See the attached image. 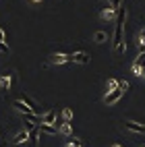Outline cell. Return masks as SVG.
Returning a JSON list of instances; mask_svg holds the SVG:
<instances>
[{
    "label": "cell",
    "mask_w": 145,
    "mask_h": 147,
    "mask_svg": "<svg viewBox=\"0 0 145 147\" xmlns=\"http://www.w3.org/2000/svg\"><path fill=\"white\" fill-rule=\"evenodd\" d=\"M124 17H127V11H124V6H120L118 8V15H116L114 40H112L114 52L118 54V56H124V52H127V44H124Z\"/></svg>",
    "instance_id": "1"
},
{
    "label": "cell",
    "mask_w": 145,
    "mask_h": 147,
    "mask_svg": "<svg viewBox=\"0 0 145 147\" xmlns=\"http://www.w3.org/2000/svg\"><path fill=\"white\" fill-rule=\"evenodd\" d=\"M50 62H52V64H66V62H73V54L54 52V54H50Z\"/></svg>",
    "instance_id": "2"
},
{
    "label": "cell",
    "mask_w": 145,
    "mask_h": 147,
    "mask_svg": "<svg viewBox=\"0 0 145 147\" xmlns=\"http://www.w3.org/2000/svg\"><path fill=\"white\" fill-rule=\"evenodd\" d=\"M122 95H124V89H120V87H118V89H114V91H108V93L104 95V104L112 106V104H116V102H118Z\"/></svg>",
    "instance_id": "3"
},
{
    "label": "cell",
    "mask_w": 145,
    "mask_h": 147,
    "mask_svg": "<svg viewBox=\"0 0 145 147\" xmlns=\"http://www.w3.org/2000/svg\"><path fill=\"white\" fill-rule=\"evenodd\" d=\"M25 141H29V131H19L13 139H11V145H21V143H25Z\"/></svg>",
    "instance_id": "4"
},
{
    "label": "cell",
    "mask_w": 145,
    "mask_h": 147,
    "mask_svg": "<svg viewBox=\"0 0 145 147\" xmlns=\"http://www.w3.org/2000/svg\"><path fill=\"white\" fill-rule=\"evenodd\" d=\"M73 62L75 64H89V54L87 52H73Z\"/></svg>",
    "instance_id": "5"
},
{
    "label": "cell",
    "mask_w": 145,
    "mask_h": 147,
    "mask_svg": "<svg viewBox=\"0 0 145 147\" xmlns=\"http://www.w3.org/2000/svg\"><path fill=\"white\" fill-rule=\"evenodd\" d=\"M124 129H129L131 133H145V124H137V122H133V120H124Z\"/></svg>",
    "instance_id": "6"
},
{
    "label": "cell",
    "mask_w": 145,
    "mask_h": 147,
    "mask_svg": "<svg viewBox=\"0 0 145 147\" xmlns=\"http://www.w3.org/2000/svg\"><path fill=\"white\" fill-rule=\"evenodd\" d=\"M40 122H44V124H56V126H58L56 112H54V110H48L46 114H42V120H40Z\"/></svg>",
    "instance_id": "7"
},
{
    "label": "cell",
    "mask_w": 145,
    "mask_h": 147,
    "mask_svg": "<svg viewBox=\"0 0 145 147\" xmlns=\"http://www.w3.org/2000/svg\"><path fill=\"white\" fill-rule=\"evenodd\" d=\"M37 126H40V131L46 133V135H58V133H60V129H58L56 124H44V122H40Z\"/></svg>",
    "instance_id": "8"
},
{
    "label": "cell",
    "mask_w": 145,
    "mask_h": 147,
    "mask_svg": "<svg viewBox=\"0 0 145 147\" xmlns=\"http://www.w3.org/2000/svg\"><path fill=\"white\" fill-rule=\"evenodd\" d=\"M11 85H13V77L8 75V73L0 77V89H2V91H6V89H11Z\"/></svg>",
    "instance_id": "9"
},
{
    "label": "cell",
    "mask_w": 145,
    "mask_h": 147,
    "mask_svg": "<svg viewBox=\"0 0 145 147\" xmlns=\"http://www.w3.org/2000/svg\"><path fill=\"white\" fill-rule=\"evenodd\" d=\"M58 129H60V135L69 137V135L73 133V124H71V122H66V120H62L60 124H58Z\"/></svg>",
    "instance_id": "10"
},
{
    "label": "cell",
    "mask_w": 145,
    "mask_h": 147,
    "mask_svg": "<svg viewBox=\"0 0 145 147\" xmlns=\"http://www.w3.org/2000/svg\"><path fill=\"white\" fill-rule=\"evenodd\" d=\"M116 15H118V11H116V8H112L110 4L102 11V19H116Z\"/></svg>",
    "instance_id": "11"
},
{
    "label": "cell",
    "mask_w": 145,
    "mask_h": 147,
    "mask_svg": "<svg viewBox=\"0 0 145 147\" xmlns=\"http://www.w3.org/2000/svg\"><path fill=\"white\" fill-rule=\"evenodd\" d=\"M40 126L37 129H33V131H29V143H31V147H37V139H40Z\"/></svg>",
    "instance_id": "12"
},
{
    "label": "cell",
    "mask_w": 145,
    "mask_h": 147,
    "mask_svg": "<svg viewBox=\"0 0 145 147\" xmlns=\"http://www.w3.org/2000/svg\"><path fill=\"white\" fill-rule=\"evenodd\" d=\"M21 100H23V102H25L27 106H31V108H33V110H35L37 114H40V110H37V108H40V104H37V102H33V100H31V97H29L27 93H23V95H21Z\"/></svg>",
    "instance_id": "13"
},
{
    "label": "cell",
    "mask_w": 145,
    "mask_h": 147,
    "mask_svg": "<svg viewBox=\"0 0 145 147\" xmlns=\"http://www.w3.org/2000/svg\"><path fill=\"white\" fill-rule=\"evenodd\" d=\"M93 40H95V44H104L106 40H108V33H104V31H95Z\"/></svg>",
    "instance_id": "14"
},
{
    "label": "cell",
    "mask_w": 145,
    "mask_h": 147,
    "mask_svg": "<svg viewBox=\"0 0 145 147\" xmlns=\"http://www.w3.org/2000/svg\"><path fill=\"white\" fill-rule=\"evenodd\" d=\"M118 87H120V81H116V79H108V83H106V89L108 91H114Z\"/></svg>",
    "instance_id": "15"
},
{
    "label": "cell",
    "mask_w": 145,
    "mask_h": 147,
    "mask_svg": "<svg viewBox=\"0 0 145 147\" xmlns=\"http://www.w3.org/2000/svg\"><path fill=\"white\" fill-rule=\"evenodd\" d=\"M62 120H66V122L73 120V110H71V108H64V110H62Z\"/></svg>",
    "instance_id": "16"
},
{
    "label": "cell",
    "mask_w": 145,
    "mask_h": 147,
    "mask_svg": "<svg viewBox=\"0 0 145 147\" xmlns=\"http://www.w3.org/2000/svg\"><path fill=\"white\" fill-rule=\"evenodd\" d=\"M0 52H2V54H8V46H6L4 42H0Z\"/></svg>",
    "instance_id": "17"
},
{
    "label": "cell",
    "mask_w": 145,
    "mask_h": 147,
    "mask_svg": "<svg viewBox=\"0 0 145 147\" xmlns=\"http://www.w3.org/2000/svg\"><path fill=\"white\" fill-rule=\"evenodd\" d=\"M133 73L137 75V77H141V66H137V64H133Z\"/></svg>",
    "instance_id": "18"
},
{
    "label": "cell",
    "mask_w": 145,
    "mask_h": 147,
    "mask_svg": "<svg viewBox=\"0 0 145 147\" xmlns=\"http://www.w3.org/2000/svg\"><path fill=\"white\" fill-rule=\"evenodd\" d=\"M0 42H6V31L0 27Z\"/></svg>",
    "instance_id": "19"
},
{
    "label": "cell",
    "mask_w": 145,
    "mask_h": 147,
    "mask_svg": "<svg viewBox=\"0 0 145 147\" xmlns=\"http://www.w3.org/2000/svg\"><path fill=\"white\" fill-rule=\"evenodd\" d=\"M129 87H131V85H129V81H120V89H124V91H127Z\"/></svg>",
    "instance_id": "20"
},
{
    "label": "cell",
    "mask_w": 145,
    "mask_h": 147,
    "mask_svg": "<svg viewBox=\"0 0 145 147\" xmlns=\"http://www.w3.org/2000/svg\"><path fill=\"white\" fill-rule=\"evenodd\" d=\"M66 147H77V145H75V143H73V141H71V143H69V145H66Z\"/></svg>",
    "instance_id": "21"
},
{
    "label": "cell",
    "mask_w": 145,
    "mask_h": 147,
    "mask_svg": "<svg viewBox=\"0 0 145 147\" xmlns=\"http://www.w3.org/2000/svg\"><path fill=\"white\" fill-rule=\"evenodd\" d=\"M33 2H42V0H33Z\"/></svg>",
    "instance_id": "22"
},
{
    "label": "cell",
    "mask_w": 145,
    "mask_h": 147,
    "mask_svg": "<svg viewBox=\"0 0 145 147\" xmlns=\"http://www.w3.org/2000/svg\"><path fill=\"white\" fill-rule=\"evenodd\" d=\"M112 147H120V145H112Z\"/></svg>",
    "instance_id": "23"
}]
</instances>
